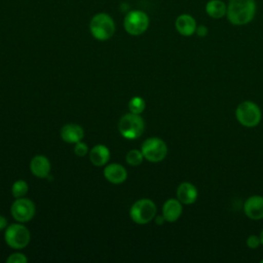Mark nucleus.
<instances>
[{"mask_svg": "<svg viewBox=\"0 0 263 263\" xmlns=\"http://www.w3.org/2000/svg\"><path fill=\"white\" fill-rule=\"evenodd\" d=\"M256 10V0H228L226 17L234 26H245L254 20Z\"/></svg>", "mask_w": 263, "mask_h": 263, "instance_id": "nucleus-1", "label": "nucleus"}, {"mask_svg": "<svg viewBox=\"0 0 263 263\" xmlns=\"http://www.w3.org/2000/svg\"><path fill=\"white\" fill-rule=\"evenodd\" d=\"M89 30L93 38L100 41H106L113 36L115 32V23L109 14L100 12L93 15L90 20Z\"/></svg>", "mask_w": 263, "mask_h": 263, "instance_id": "nucleus-2", "label": "nucleus"}, {"mask_svg": "<svg viewBox=\"0 0 263 263\" xmlns=\"http://www.w3.org/2000/svg\"><path fill=\"white\" fill-rule=\"evenodd\" d=\"M145 129V123L140 114H124L118 122V130L120 135L128 140H134L142 136Z\"/></svg>", "mask_w": 263, "mask_h": 263, "instance_id": "nucleus-3", "label": "nucleus"}, {"mask_svg": "<svg viewBox=\"0 0 263 263\" xmlns=\"http://www.w3.org/2000/svg\"><path fill=\"white\" fill-rule=\"evenodd\" d=\"M31 239L29 229L22 223H13L9 225L4 232V240L8 247L15 250L26 248Z\"/></svg>", "mask_w": 263, "mask_h": 263, "instance_id": "nucleus-4", "label": "nucleus"}, {"mask_svg": "<svg viewBox=\"0 0 263 263\" xmlns=\"http://www.w3.org/2000/svg\"><path fill=\"white\" fill-rule=\"evenodd\" d=\"M156 205L149 198H142L137 200L129 210L130 219L140 225L151 222L156 216Z\"/></svg>", "mask_w": 263, "mask_h": 263, "instance_id": "nucleus-5", "label": "nucleus"}, {"mask_svg": "<svg viewBox=\"0 0 263 263\" xmlns=\"http://www.w3.org/2000/svg\"><path fill=\"white\" fill-rule=\"evenodd\" d=\"M261 110L257 104L246 101L240 103L235 110L237 121L246 127H254L261 121Z\"/></svg>", "mask_w": 263, "mask_h": 263, "instance_id": "nucleus-6", "label": "nucleus"}, {"mask_svg": "<svg viewBox=\"0 0 263 263\" xmlns=\"http://www.w3.org/2000/svg\"><path fill=\"white\" fill-rule=\"evenodd\" d=\"M149 16L145 11L136 9L126 13L123 21V27L129 35L139 36L146 32L149 27Z\"/></svg>", "mask_w": 263, "mask_h": 263, "instance_id": "nucleus-7", "label": "nucleus"}, {"mask_svg": "<svg viewBox=\"0 0 263 263\" xmlns=\"http://www.w3.org/2000/svg\"><path fill=\"white\" fill-rule=\"evenodd\" d=\"M141 151L145 159L151 162H159L163 160L167 154V146L160 138H148L142 144Z\"/></svg>", "mask_w": 263, "mask_h": 263, "instance_id": "nucleus-8", "label": "nucleus"}, {"mask_svg": "<svg viewBox=\"0 0 263 263\" xmlns=\"http://www.w3.org/2000/svg\"><path fill=\"white\" fill-rule=\"evenodd\" d=\"M36 208L34 202L26 197L15 198L10 208L12 218L20 223H26L33 219L35 216Z\"/></svg>", "mask_w": 263, "mask_h": 263, "instance_id": "nucleus-9", "label": "nucleus"}, {"mask_svg": "<svg viewBox=\"0 0 263 263\" xmlns=\"http://www.w3.org/2000/svg\"><path fill=\"white\" fill-rule=\"evenodd\" d=\"M243 212L252 220L263 219V196H250L243 203Z\"/></svg>", "mask_w": 263, "mask_h": 263, "instance_id": "nucleus-10", "label": "nucleus"}, {"mask_svg": "<svg viewBox=\"0 0 263 263\" xmlns=\"http://www.w3.org/2000/svg\"><path fill=\"white\" fill-rule=\"evenodd\" d=\"M197 23L195 18L189 13H182L178 15L175 21V28L177 32L185 37L192 36L195 34Z\"/></svg>", "mask_w": 263, "mask_h": 263, "instance_id": "nucleus-11", "label": "nucleus"}, {"mask_svg": "<svg viewBox=\"0 0 263 263\" xmlns=\"http://www.w3.org/2000/svg\"><path fill=\"white\" fill-rule=\"evenodd\" d=\"M104 177L112 184H121L127 178L125 167L119 163H109L104 168Z\"/></svg>", "mask_w": 263, "mask_h": 263, "instance_id": "nucleus-12", "label": "nucleus"}, {"mask_svg": "<svg viewBox=\"0 0 263 263\" xmlns=\"http://www.w3.org/2000/svg\"><path fill=\"white\" fill-rule=\"evenodd\" d=\"M61 138L64 142L69 144H76L84 137L83 128L76 123H67L61 128Z\"/></svg>", "mask_w": 263, "mask_h": 263, "instance_id": "nucleus-13", "label": "nucleus"}, {"mask_svg": "<svg viewBox=\"0 0 263 263\" xmlns=\"http://www.w3.org/2000/svg\"><path fill=\"white\" fill-rule=\"evenodd\" d=\"M50 162L44 155H35L30 161L31 173L37 178H46L50 173Z\"/></svg>", "mask_w": 263, "mask_h": 263, "instance_id": "nucleus-14", "label": "nucleus"}, {"mask_svg": "<svg viewBox=\"0 0 263 263\" xmlns=\"http://www.w3.org/2000/svg\"><path fill=\"white\" fill-rule=\"evenodd\" d=\"M182 211V202L178 198H170L162 205V216L170 223L176 222L180 218Z\"/></svg>", "mask_w": 263, "mask_h": 263, "instance_id": "nucleus-15", "label": "nucleus"}, {"mask_svg": "<svg viewBox=\"0 0 263 263\" xmlns=\"http://www.w3.org/2000/svg\"><path fill=\"white\" fill-rule=\"evenodd\" d=\"M197 195L198 192L196 187L189 182H183L177 188V198L183 204L194 203L197 199Z\"/></svg>", "mask_w": 263, "mask_h": 263, "instance_id": "nucleus-16", "label": "nucleus"}, {"mask_svg": "<svg viewBox=\"0 0 263 263\" xmlns=\"http://www.w3.org/2000/svg\"><path fill=\"white\" fill-rule=\"evenodd\" d=\"M90 162L96 166H103L107 164L110 159V150L103 144L93 146L89 151Z\"/></svg>", "mask_w": 263, "mask_h": 263, "instance_id": "nucleus-17", "label": "nucleus"}, {"mask_svg": "<svg viewBox=\"0 0 263 263\" xmlns=\"http://www.w3.org/2000/svg\"><path fill=\"white\" fill-rule=\"evenodd\" d=\"M204 10L210 17L220 20L226 16L227 3H225L223 0H209L204 5Z\"/></svg>", "mask_w": 263, "mask_h": 263, "instance_id": "nucleus-18", "label": "nucleus"}, {"mask_svg": "<svg viewBox=\"0 0 263 263\" xmlns=\"http://www.w3.org/2000/svg\"><path fill=\"white\" fill-rule=\"evenodd\" d=\"M28 191H29V185L24 180H16L11 186V193L15 198L24 197L28 193Z\"/></svg>", "mask_w": 263, "mask_h": 263, "instance_id": "nucleus-19", "label": "nucleus"}, {"mask_svg": "<svg viewBox=\"0 0 263 263\" xmlns=\"http://www.w3.org/2000/svg\"><path fill=\"white\" fill-rule=\"evenodd\" d=\"M146 107V103L145 100L142 97H133L129 102H128V109L130 111V113H135V114H141Z\"/></svg>", "mask_w": 263, "mask_h": 263, "instance_id": "nucleus-20", "label": "nucleus"}, {"mask_svg": "<svg viewBox=\"0 0 263 263\" xmlns=\"http://www.w3.org/2000/svg\"><path fill=\"white\" fill-rule=\"evenodd\" d=\"M143 159H144V156H143L142 151H139L137 149H133V150L128 151L125 156L126 162L132 166L140 165L143 162Z\"/></svg>", "mask_w": 263, "mask_h": 263, "instance_id": "nucleus-21", "label": "nucleus"}, {"mask_svg": "<svg viewBox=\"0 0 263 263\" xmlns=\"http://www.w3.org/2000/svg\"><path fill=\"white\" fill-rule=\"evenodd\" d=\"M27 257L22 253H13L8 256L6 259L7 263H27Z\"/></svg>", "mask_w": 263, "mask_h": 263, "instance_id": "nucleus-22", "label": "nucleus"}, {"mask_svg": "<svg viewBox=\"0 0 263 263\" xmlns=\"http://www.w3.org/2000/svg\"><path fill=\"white\" fill-rule=\"evenodd\" d=\"M88 152V147L85 143L83 142H78L75 144V147H74V153L79 156V157H82V156H85Z\"/></svg>", "mask_w": 263, "mask_h": 263, "instance_id": "nucleus-23", "label": "nucleus"}, {"mask_svg": "<svg viewBox=\"0 0 263 263\" xmlns=\"http://www.w3.org/2000/svg\"><path fill=\"white\" fill-rule=\"evenodd\" d=\"M261 245V240H260V236L257 235H250L247 238V246L250 249H257L259 246Z\"/></svg>", "mask_w": 263, "mask_h": 263, "instance_id": "nucleus-24", "label": "nucleus"}, {"mask_svg": "<svg viewBox=\"0 0 263 263\" xmlns=\"http://www.w3.org/2000/svg\"><path fill=\"white\" fill-rule=\"evenodd\" d=\"M209 33V30H208V27L204 26V25H197L196 27V30H195V34L198 36V37H205Z\"/></svg>", "mask_w": 263, "mask_h": 263, "instance_id": "nucleus-25", "label": "nucleus"}, {"mask_svg": "<svg viewBox=\"0 0 263 263\" xmlns=\"http://www.w3.org/2000/svg\"><path fill=\"white\" fill-rule=\"evenodd\" d=\"M6 226H7V220H6V218L0 215V231L3 230V229H5Z\"/></svg>", "mask_w": 263, "mask_h": 263, "instance_id": "nucleus-26", "label": "nucleus"}, {"mask_svg": "<svg viewBox=\"0 0 263 263\" xmlns=\"http://www.w3.org/2000/svg\"><path fill=\"white\" fill-rule=\"evenodd\" d=\"M155 222H156L157 225H161V224H163L165 222V219H164V217L162 215L161 216H156L155 217Z\"/></svg>", "mask_w": 263, "mask_h": 263, "instance_id": "nucleus-27", "label": "nucleus"}, {"mask_svg": "<svg viewBox=\"0 0 263 263\" xmlns=\"http://www.w3.org/2000/svg\"><path fill=\"white\" fill-rule=\"evenodd\" d=\"M260 240H261V245H263V230L260 233Z\"/></svg>", "mask_w": 263, "mask_h": 263, "instance_id": "nucleus-28", "label": "nucleus"}, {"mask_svg": "<svg viewBox=\"0 0 263 263\" xmlns=\"http://www.w3.org/2000/svg\"><path fill=\"white\" fill-rule=\"evenodd\" d=\"M261 263H263V260H261Z\"/></svg>", "mask_w": 263, "mask_h": 263, "instance_id": "nucleus-29", "label": "nucleus"}]
</instances>
